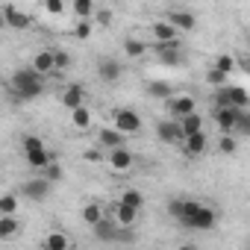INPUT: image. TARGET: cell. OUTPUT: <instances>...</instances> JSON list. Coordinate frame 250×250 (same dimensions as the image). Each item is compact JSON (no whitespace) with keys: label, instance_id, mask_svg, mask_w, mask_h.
<instances>
[{"label":"cell","instance_id":"ee69618b","mask_svg":"<svg viewBox=\"0 0 250 250\" xmlns=\"http://www.w3.org/2000/svg\"><path fill=\"white\" fill-rule=\"evenodd\" d=\"M247 42H250V36H247Z\"/></svg>","mask_w":250,"mask_h":250},{"label":"cell","instance_id":"ac0fdd59","mask_svg":"<svg viewBox=\"0 0 250 250\" xmlns=\"http://www.w3.org/2000/svg\"><path fill=\"white\" fill-rule=\"evenodd\" d=\"M168 21H171L177 30H183V33H191V30L197 27V18H194L191 12H183V9H180V12H168Z\"/></svg>","mask_w":250,"mask_h":250},{"label":"cell","instance_id":"4fadbf2b","mask_svg":"<svg viewBox=\"0 0 250 250\" xmlns=\"http://www.w3.org/2000/svg\"><path fill=\"white\" fill-rule=\"evenodd\" d=\"M97 139H100L103 147L115 150V147H124V139H127V133H121L118 127H103V130H97Z\"/></svg>","mask_w":250,"mask_h":250},{"label":"cell","instance_id":"484cf974","mask_svg":"<svg viewBox=\"0 0 250 250\" xmlns=\"http://www.w3.org/2000/svg\"><path fill=\"white\" fill-rule=\"evenodd\" d=\"M180 124H183V133H186V136H191V133H200V130H203V118H200L197 112H191V115L180 118Z\"/></svg>","mask_w":250,"mask_h":250},{"label":"cell","instance_id":"7c38bea8","mask_svg":"<svg viewBox=\"0 0 250 250\" xmlns=\"http://www.w3.org/2000/svg\"><path fill=\"white\" fill-rule=\"evenodd\" d=\"M139 212H142V209H136V206H130V203H124V200L115 203V221H118L121 227H133V224L139 221Z\"/></svg>","mask_w":250,"mask_h":250},{"label":"cell","instance_id":"60d3db41","mask_svg":"<svg viewBox=\"0 0 250 250\" xmlns=\"http://www.w3.org/2000/svg\"><path fill=\"white\" fill-rule=\"evenodd\" d=\"M83 159H85V162H91V165H97V162H103L106 156H103L100 150H94V147H88V150L83 153Z\"/></svg>","mask_w":250,"mask_h":250},{"label":"cell","instance_id":"277c9868","mask_svg":"<svg viewBox=\"0 0 250 250\" xmlns=\"http://www.w3.org/2000/svg\"><path fill=\"white\" fill-rule=\"evenodd\" d=\"M112 124H115L121 133H127V136H133V133L142 130V118L133 109H115L112 112Z\"/></svg>","mask_w":250,"mask_h":250},{"label":"cell","instance_id":"7bdbcfd3","mask_svg":"<svg viewBox=\"0 0 250 250\" xmlns=\"http://www.w3.org/2000/svg\"><path fill=\"white\" fill-rule=\"evenodd\" d=\"M97 24L109 27V24H112V12H109V9H100V12H97Z\"/></svg>","mask_w":250,"mask_h":250},{"label":"cell","instance_id":"83f0119b","mask_svg":"<svg viewBox=\"0 0 250 250\" xmlns=\"http://www.w3.org/2000/svg\"><path fill=\"white\" fill-rule=\"evenodd\" d=\"M227 80H229V74H227V71H221V68H215V65L206 71V83H209V85H215V88L227 85Z\"/></svg>","mask_w":250,"mask_h":250},{"label":"cell","instance_id":"ba28073f","mask_svg":"<svg viewBox=\"0 0 250 250\" xmlns=\"http://www.w3.org/2000/svg\"><path fill=\"white\" fill-rule=\"evenodd\" d=\"M238 106H218L215 109V124L221 127V133H235V121H238Z\"/></svg>","mask_w":250,"mask_h":250},{"label":"cell","instance_id":"9c48e42d","mask_svg":"<svg viewBox=\"0 0 250 250\" xmlns=\"http://www.w3.org/2000/svg\"><path fill=\"white\" fill-rule=\"evenodd\" d=\"M106 162L112 165V171H118V174H124V171H130L133 168V162H136V156L127 150V147H115V150H109V156H106Z\"/></svg>","mask_w":250,"mask_h":250},{"label":"cell","instance_id":"1f68e13d","mask_svg":"<svg viewBox=\"0 0 250 250\" xmlns=\"http://www.w3.org/2000/svg\"><path fill=\"white\" fill-rule=\"evenodd\" d=\"M218 150H221V153H227V156H232V153L238 150L235 136H232V133H224V136H221V142H218Z\"/></svg>","mask_w":250,"mask_h":250},{"label":"cell","instance_id":"5b68a950","mask_svg":"<svg viewBox=\"0 0 250 250\" xmlns=\"http://www.w3.org/2000/svg\"><path fill=\"white\" fill-rule=\"evenodd\" d=\"M156 56H159V62H162V65L177 68V65H180V59H183L180 42H177V39H171V42H156Z\"/></svg>","mask_w":250,"mask_h":250},{"label":"cell","instance_id":"d6986e66","mask_svg":"<svg viewBox=\"0 0 250 250\" xmlns=\"http://www.w3.org/2000/svg\"><path fill=\"white\" fill-rule=\"evenodd\" d=\"M150 33H153V39H156V42H171V39H177V36H180V30H177L168 18H165V21H156V24L150 27Z\"/></svg>","mask_w":250,"mask_h":250},{"label":"cell","instance_id":"8d00e7d4","mask_svg":"<svg viewBox=\"0 0 250 250\" xmlns=\"http://www.w3.org/2000/svg\"><path fill=\"white\" fill-rule=\"evenodd\" d=\"M44 177H47L50 183H59V180H62V168L56 165V159H53V162H50V165L44 168Z\"/></svg>","mask_w":250,"mask_h":250},{"label":"cell","instance_id":"52a82bcc","mask_svg":"<svg viewBox=\"0 0 250 250\" xmlns=\"http://www.w3.org/2000/svg\"><path fill=\"white\" fill-rule=\"evenodd\" d=\"M156 136H159V142H165V145H177V142H183L186 133H183L180 118H177V121H162L159 127H156Z\"/></svg>","mask_w":250,"mask_h":250},{"label":"cell","instance_id":"836d02e7","mask_svg":"<svg viewBox=\"0 0 250 250\" xmlns=\"http://www.w3.org/2000/svg\"><path fill=\"white\" fill-rule=\"evenodd\" d=\"M235 133H241V136H250V112H247V106L238 112V121H235Z\"/></svg>","mask_w":250,"mask_h":250},{"label":"cell","instance_id":"4dcf8cb0","mask_svg":"<svg viewBox=\"0 0 250 250\" xmlns=\"http://www.w3.org/2000/svg\"><path fill=\"white\" fill-rule=\"evenodd\" d=\"M118 200H124V203H130V206H136V209H142L145 206V194L139 191V188H127Z\"/></svg>","mask_w":250,"mask_h":250},{"label":"cell","instance_id":"8fae6325","mask_svg":"<svg viewBox=\"0 0 250 250\" xmlns=\"http://www.w3.org/2000/svg\"><path fill=\"white\" fill-rule=\"evenodd\" d=\"M94 229V238L97 241H103V244H112V241H118V232H121V224L118 221H100V224H94L91 227Z\"/></svg>","mask_w":250,"mask_h":250},{"label":"cell","instance_id":"f35d334b","mask_svg":"<svg viewBox=\"0 0 250 250\" xmlns=\"http://www.w3.org/2000/svg\"><path fill=\"white\" fill-rule=\"evenodd\" d=\"M71 68V56L65 50H56V71H68Z\"/></svg>","mask_w":250,"mask_h":250},{"label":"cell","instance_id":"4316f807","mask_svg":"<svg viewBox=\"0 0 250 250\" xmlns=\"http://www.w3.org/2000/svg\"><path fill=\"white\" fill-rule=\"evenodd\" d=\"M71 124L77 130H85L88 124H91V112L85 109V106H77V109H71Z\"/></svg>","mask_w":250,"mask_h":250},{"label":"cell","instance_id":"cb8c5ba5","mask_svg":"<svg viewBox=\"0 0 250 250\" xmlns=\"http://www.w3.org/2000/svg\"><path fill=\"white\" fill-rule=\"evenodd\" d=\"M18 221H15V215H0V241H6V238H12L15 232H18Z\"/></svg>","mask_w":250,"mask_h":250},{"label":"cell","instance_id":"5bb4252c","mask_svg":"<svg viewBox=\"0 0 250 250\" xmlns=\"http://www.w3.org/2000/svg\"><path fill=\"white\" fill-rule=\"evenodd\" d=\"M33 68L39 71V74H53L56 71V50H39L36 56H33Z\"/></svg>","mask_w":250,"mask_h":250},{"label":"cell","instance_id":"44dd1931","mask_svg":"<svg viewBox=\"0 0 250 250\" xmlns=\"http://www.w3.org/2000/svg\"><path fill=\"white\" fill-rule=\"evenodd\" d=\"M27 156V162H30V168H36V171H44L56 156L47 150V147H39V150H33V153H24Z\"/></svg>","mask_w":250,"mask_h":250},{"label":"cell","instance_id":"d6a6232c","mask_svg":"<svg viewBox=\"0 0 250 250\" xmlns=\"http://www.w3.org/2000/svg\"><path fill=\"white\" fill-rule=\"evenodd\" d=\"M18 212V197L15 194H3L0 197V215H15Z\"/></svg>","mask_w":250,"mask_h":250},{"label":"cell","instance_id":"d590c367","mask_svg":"<svg viewBox=\"0 0 250 250\" xmlns=\"http://www.w3.org/2000/svg\"><path fill=\"white\" fill-rule=\"evenodd\" d=\"M21 147H24V153H33V150L44 147V142H42V139H36V136H27V139L21 142Z\"/></svg>","mask_w":250,"mask_h":250},{"label":"cell","instance_id":"d4e9b609","mask_svg":"<svg viewBox=\"0 0 250 250\" xmlns=\"http://www.w3.org/2000/svg\"><path fill=\"white\" fill-rule=\"evenodd\" d=\"M83 221H85L88 227L100 224V221H103V206H100V203H85V206H83Z\"/></svg>","mask_w":250,"mask_h":250},{"label":"cell","instance_id":"e575fe53","mask_svg":"<svg viewBox=\"0 0 250 250\" xmlns=\"http://www.w3.org/2000/svg\"><path fill=\"white\" fill-rule=\"evenodd\" d=\"M212 65H215V68H221V71H227V74H232V71H235V59H232L229 53H221Z\"/></svg>","mask_w":250,"mask_h":250},{"label":"cell","instance_id":"74e56055","mask_svg":"<svg viewBox=\"0 0 250 250\" xmlns=\"http://www.w3.org/2000/svg\"><path fill=\"white\" fill-rule=\"evenodd\" d=\"M88 36H91V24L88 21H80L74 27V39H88Z\"/></svg>","mask_w":250,"mask_h":250},{"label":"cell","instance_id":"b9f144b4","mask_svg":"<svg viewBox=\"0 0 250 250\" xmlns=\"http://www.w3.org/2000/svg\"><path fill=\"white\" fill-rule=\"evenodd\" d=\"M168 212L180 221V215H183V200H171V203H168Z\"/></svg>","mask_w":250,"mask_h":250},{"label":"cell","instance_id":"8992f818","mask_svg":"<svg viewBox=\"0 0 250 250\" xmlns=\"http://www.w3.org/2000/svg\"><path fill=\"white\" fill-rule=\"evenodd\" d=\"M50 180L47 177H36V180H27L24 186H21V194L27 197V200H33V203H39V200H44L47 194H50Z\"/></svg>","mask_w":250,"mask_h":250},{"label":"cell","instance_id":"603a6c76","mask_svg":"<svg viewBox=\"0 0 250 250\" xmlns=\"http://www.w3.org/2000/svg\"><path fill=\"white\" fill-rule=\"evenodd\" d=\"M71 12L80 18V21H88L94 15V0H71Z\"/></svg>","mask_w":250,"mask_h":250},{"label":"cell","instance_id":"f546056e","mask_svg":"<svg viewBox=\"0 0 250 250\" xmlns=\"http://www.w3.org/2000/svg\"><path fill=\"white\" fill-rule=\"evenodd\" d=\"M71 241H68V235H62V232H50L47 238H44V247L47 250H65Z\"/></svg>","mask_w":250,"mask_h":250},{"label":"cell","instance_id":"9a60e30c","mask_svg":"<svg viewBox=\"0 0 250 250\" xmlns=\"http://www.w3.org/2000/svg\"><path fill=\"white\" fill-rule=\"evenodd\" d=\"M3 21H6L12 30H30V24H33V18L24 15V12H18L15 6H6V9H3Z\"/></svg>","mask_w":250,"mask_h":250},{"label":"cell","instance_id":"7a4b0ae2","mask_svg":"<svg viewBox=\"0 0 250 250\" xmlns=\"http://www.w3.org/2000/svg\"><path fill=\"white\" fill-rule=\"evenodd\" d=\"M247 103H250V94L241 85H221L215 91V109L218 106H238V109H244Z\"/></svg>","mask_w":250,"mask_h":250},{"label":"cell","instance_id":"30bf717a","mask_svg":"<svg viewBox=\"0 0 250 250\" xmlns=\"http://www.w3.org/2000/svg\"><path fill=\"white\" fill-rule=\"evenodd\" d=\"M97 74H100L103 83H118L124 77V65L118 59H100L97 62Z\"/></svg>","mask_w":250,"mask_h":250},{"label":"cell","instance_id":"2e32d148","mask_svg":"<svg viewBox=\"0 0 250 250\" xmlns=\"http://www.w3.org/2000/svg\"><path fill=\"white\" fill-rule=\"evenodd\" d=\"M83 97H85V88H83L80 83H71V85L62 91V103H65V109H77V106H83Z\"/></svg>","mask_w":250,"mask_h":250},{"label":"cell","instance_id":"f1b7e54d","mask_svg":"<svg viewBox=\"0 0 250 250\" xmlns=\"http://www.w3.org/2000/svg\"><path fill=\"white\" fill-rule=\"evenodd\" d=\"M147 94H150V97H156V100H168V97H171V85H168V83H162V80H156V83H150V85H147Z\"/></svg>","mask_w":250,"mask_h":250},{"label":"cell","instance_id":"7402d4cb","mask_svg":"<svg viewBox=\"0 0 250 250\" xmlns=\"http://www.w3.org/2000/svg\"><path fill=\"white\" fill-rule=\"evenodd\" d=\"M147 53V44L139 42V39H124V56L127 59H142Z\"/></svg>","mask_w":250,"mask_h":250},{"label":"cell","instance_id":"ffe728a7","mask_svg":"<svg viewBox=\"0 0 250 250\" xmlns=\"http://www.w3.org/2000/svg\"><path fill=\"white\" fill-rule=\"evenodd\" d=\"M183 145H186V156H200L206 150V133L203 130L200 133H191V136L183 139Z\"/></svg>","mask_w":250,"mask_h":250},{"label":"cell","instance_id":"6da1fadb","mask_svg":"<svg viewBox=\"0 0 250 250\" xmlns=\"http://www.w3.org/2000/svg\"><path fill=\"white\" fill-rule=\"evenodd\" d=\"M42 80H44V74H39L33 65L24 71H15V77H12V83H9V88L21 97V100H36L42 91H44V85H42Z\"/></svg>","mask_w":250,"mask_h":250},{"label":"cell","instance_id":"ab89813d","mask_svg":"<svg viewBox=\"0 0 250 250\" xmlns=\"http://www.w3.org/2000/svg\"><path fill=\"white\" fill-rule=\"evenodd\" d=\"M44 9L50 15H62L65 12V3H62V0H44Z\"/></svg>","mask_w":250,"mask_h":250},{"label":"cell","instance_id":"e0dca14e","mask_svg":"<svg viewBox=\"0 0 250 250\" xmlns=\"http://www.w3.org/2000/svg\"><path fill=\"white\" fill-rule=\"evenodd\" d=\"M168 109H171V115H174V118H186V115H191V112L197 109V103H194V97L183 94V97L171 100V103H168Z\"/></svg>","mask_w":250,"mask_h":250},{"label":"cell","instance_id":"3957f363","mask_svg":"<svg viewBox=\"0 0 250 250\" xmlns=\"http://www.w3.org/2000/svg\"><path fill=\"white\" fill-rule=\"evenodd\" d=\"M180 224H183V227H188V229L206 232V229H215V224H218V215H215V209H209V206H200V209H194L191 215H186Z\"/></svg>","mask_w":250,"mask_h":250}]
</instances>
